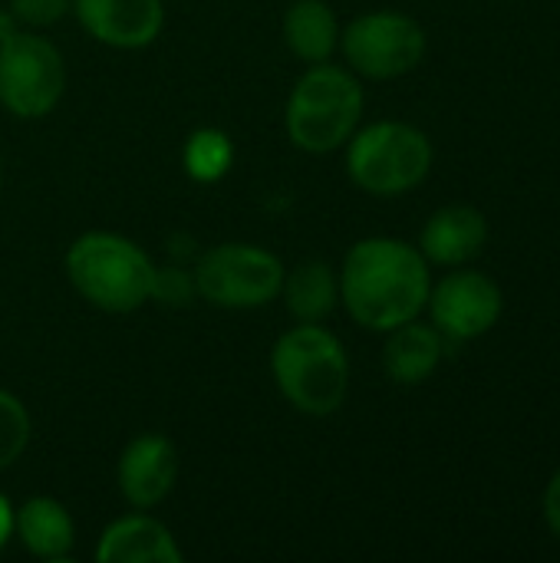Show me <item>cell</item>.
<instances>
[{
    "label": "cell",
    "instance_id": "obj_21",
    "mask_svg": "<svg viewBox=\"0 0 560 563\" xmlns=\"http://www.w3.org/2000/svg\"><path fill=\"white\" fill-rule=\"evenodd\" d=\"M7 10L26 30H46L69 13V0H7Z\"/></svg>",
    "mask_w": 560,
    "mask_h": 563
},
{
    "label": "cell",
    "instance_id": "obj_23",
    "mask_svg": "<svg viewBox=\"0 0 560 563\" xmlns=\"http://www.w3.org/2000/svg\"><path fill=\"white\" fill-rule=\"evenodd\" d=\"M10 538H13V505L7 495H0V554L10 544Z\"/></svg>",
    "mask_w": 560,
    "mask_h": 563
},
{
    "label": "cell",
    "instance_id": "obj_14",
    "mask_svg": "<svg viewBox=\"0 0 560 563\" xmlns=\"http://www.w3.org/2000/svg\"><path fill=\"white\" fill-rule=\"evenodd\" d=\"M13 538L36 561L63 563L73 558L76 525L63 501L36 495V498H26L20 508H13Z\"/></svg>",
    "mask_w": 560,
    "mask_h": 563
},
{
    "label": "cell",
    "instance_id": "obj_13",
    "mask_svg": "<svg viewBox=\"0 0 560 563\" xmlns=\"http://www.w3.org/2000/svg\"><path fill=\"white\" fill-rule=\"evenodd\" d=\"M99 563H182L185 551L178 538L158 518L132 511L116 518L96 541Z\"/></svg>",
    "mask_w": 560,
    "mask_h": 563
},
{
    "label": "cell",
    "instance_id": "obj_22",
    "mask_svg": "<svg viewBox=\"0 0 560 563\" xmlns=\"http://www.w3.org/2000/svg\"><path fill=\"white\" fill-rule=\"evenodd\" d=\"M541 511H545V525L560 538V468L551 475L545 498H541Z\"/></svg>",
    "mask_w": 560,
    "mask_h": 563
},
{
    "label": "cell",
    "instance_id": "obj_1",
    "mask_svg": "<svg viewBox=\"0 0 560 563\" xmlns=\"http://www.w3.org/2000/svg\"><path fill=\"white\" fill-rule=\"evenodd\" d=\"M429 261L399 238H363L340 264V303L370 333H389L416 320L432 290Z\"/></svg>",
    "mask_w": 560,
    "mask_h": 563
},
{
    "label": "cell",
    "instance_id": "obj_3",
    "mask_svg": "<svg viewBox=\"0 0 560 563\" xmlns=\"http://www.w3.org/2000/svg\"><path fill=\"white\" fill-rule=\"evenodd\" d=\"M366 96L350 66L314 63L294 82L284 106V132L307 155H330L360 129Z\"/></svg>",
    "mask_w": 560,
    "mask_h": 563
},
{
    "label": "cell",
    "instance_id": "obj_18",
    "mask_svg": "<svg viewBox=\"0 0 560 563\" xmlns=\"http://www.w3.org/2000/svg\"><path fill=\"white\" fill-rule=\"evenodd\" d=\"M234 142L224 129H195L182 145V168L198 185H215L234 168Z\"/></svg>",
    "mask_w": 560,
    "mask_h": 563
},
{
    "label": "cell",
    "instance_id": "obj_7",
    "mask_svg": "<svg viewBox=\"0 0 560 563\" xmlns=\"http://www.w3.org/2000/svg\"><path fill=\"white\" fill-rule=\"evenodd\" d=\"M429 49L419 20L399 10H370L340 26V53L347 66L373 82L413 73Z\"/></svg>",
    "mask_w": 560,
    "mask_h": 563
},
{
    "label": "cell",
    "instance_id": "obj_6",
    "mask_svg": "<svg viewBox=\"0 0 560 563\" xmlns=\"http://www.w3.org/2000/svg\"><path fill=\"white\" fill-rule=\"evenodd\" d=\"M191 274L198 300L221 310H257L281 297L287 267L267 247L228 241L208 247L195 261Z\"/></svg>",
    "mask_w": 560,
    "mask_h": 563
},
{
    "label": "cell",
    "instance_id": "obj_2",
    "mask_svg": "<svg viewBox=\"0 0 560 563\" xmlns=\"http://www.w3.org/2000/svg\"><path fill=\"white\" fill-rule=\"evenodd\" d=\"M271 376L287 406L310 419L340 412L350 396L347 346L320 323H297L277 336L271 350Z\"/></svg>",
    "mask_w": 560,
    "mask_h": 563
},
{
    "label": "cell",
    "instance_id": "obj_5",
    "mask_svg": "<svg viewBox=\"0 0 560 563\" xmlns=\"http://www.w3.org/2000/svg\"><path fill=\"white\" fill-rule=\"evenodd\" d=\"M343 148L350 181L376 198H399L419 188L436 162L429 135L399 119H380L356 129Z\"/></svg>",
    "mask_w": 560,
    "mask_h": 563
},
{
    "label": "cell",
    "instance_id": "obj_10",
    "mask_svg": "<svg viewBox=\"0 0 560 563\" xmlns=\"http://www.w3.org/2000/svg\"><path fill=\"white\" fill-rule=\"evenodd\" d=\"M178 468L182 462H178L175 442L162 432H142L129 439V445L119 455V465H116L119 495L125 498L129 508L152 511L172 495L178 482Z\"/></svg>",
    "mask_w": 560,
    "mask_h": 563
},
{
    "label": "cell",
    "instance_id": "obj_19",
    "mask_svg": "<svg viewBox=\"0 0 560 563\" xmlns=\"http://www.w3.org/2000/svg\"><path fill=\"white\" fill-rule=\"evenodd\" d=\"M33 419L30 409L7 389H0V472L13 468L30 449Z\"/></svg>",
    "mask_w": 560,
    "mask_h": 563
},
{
    "label": "cell",
    "instance_id": "obj_11",
    "mask_svg": "<svg viewBox=\"0 0 560 563\" xmlns=\"http://www.w3.org/2000/svg\"><path fill=\"white\" fill-rule=\"evenodd\" d=\"M69 13L96 43L112 49H145L165 26V0H69Z\"/></svg>",
    "mask_w": 560,
    "mask_h": 563
},
{
    "label": "cell",
    "instance_id": "obj_9",
    "mask_svg": "<svg viewBox=\"0 0 560 563\" xmlns=\"http://www.w3.org/2000/svg\"><path fill=\"white\" fill-rule=\"evenodd\" d=\"M426 310L446 343H469L485 336L502 320L505 294L482 271L449 267V274L432 284Z\"/></svg>",
    "mask_w": 560,
    "mask_h": 563
},
{
    "label": "cell",
    "instance_id": "obj_12",
    "mask_svg": "<svg viewBox=\"0 0 560 563\" xmlns=\"http://www.w3.org/2000/svg\"><path fill=\"white\" fill-rule=\"evenodd\" d=\"M488 244V218L475 205H446L429 214L419 234V251L436 267H465Z\"/></svg>",
    "mask_w": 560,
    "mask_h": 563
},
{
    "label": "cell",
    "instance_id": "obj_15",
    "mask_svg": "<svg viewBox=\"0 0 560 563\" xmlns=\"http://www.w3.org/2000/svg\"><path fill=\"white\" fill-rule=\"evenodd\" d=\"M446 356V336L432 323L409 320L386 333L383 369L396 386H422Z\"/></svg>",
    "mask_w": 560,
    "mask_h": 563
},
{
    "label": "cell",
    "instance_id": "obj_20",
    "mask_svg": "<svg viewBox=\"0 0 560 563\" xmlns=\"http://www.w3.org/2000/svg\"><path fill=\"white\" fill-rule=\"evenodd\" d=\"M198 297L195 290V274L182 264H165L158 267L155 264V277H152V294L149 300L162 303V307H172V310H182L188 307L191 300Z\"/></svg>",
    "mask_w": 560,
    "mask_h": 563
},
{
    "label": "cell",
    "instance_id": "obj_16",
    "mask_svg": "<svg viewBox=\"0 0 560 563\" xmlns=\"http://www.w3.org/2000/svg\"><path fill=\"white\" fill-rule=\"evenodd\" d=\"M281 30L287 49L307 66L327 63L340 49V20L327 0H294Z\"/></svg>",
    "mask_w": 560,
    "mask_h": 563
},
{
    "label": "cell",
    "instance_id": "obj_4",
    "mask_svg": "<svg viewBox=\"0 0 560 563\" xmlns=\"http://www.w3.org/2000/svg\"><path fill=\"white\" fill-rule=\"evenodd\" d=\"M63 264L73 290L102 313L122 317L149 303L155 261L125 234L86 231L66 247Z\"/></svg>",
    "mask_w": 560,
    "mask_h": 563
},
{
    "label": "cell",
    "instance_id": "obj_24",
    "mask_svg": "<svg viewBox=\"0 0 560 563\" xmlns=\"http://www.w3.org/2000/svg\"><path fill=\"white\" fill-rule=\"evenodd\" d=\"M3 181H7V175H3V158H0V195H3Z\"/></svg>",
    "mask_w": 560,
    "mask_h": 563
},
{
    "label": "cell",
    "instance_id": "obj_17",
    "mask_svg": "<svg viewBox=\"0 0 560 563\" xmlns=\"http://www.w3.org/2000/svg\"><path fill=\"white\" fill-rule=\"evenodd\" d=\"M277 300L297 323H323L340 303V274L327 261H304L284 274Z\"/></svg>",
    "mask_w": 560,
    "mask_h": 563
},
{
    "label": "cell",
    "instance_id": "obj_8",
    "mask_svg": "<svg viewBox=\"0 0 560 563\" xmlns=\"http://www.w3.org/2000/svg\"><path fill=\"white\" fill-rule=\"evenodd\" d=\"M66 92V63L53 40L17 30L0 40V106L13 119L50 115Z\"/></svg>",
    "mask_w": 560,
    "mask_h": 563
}]
</instances>
